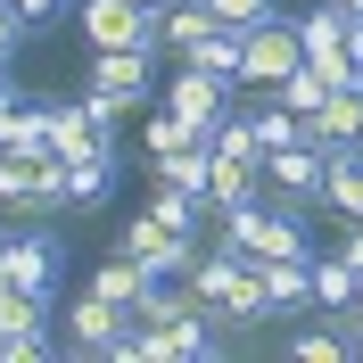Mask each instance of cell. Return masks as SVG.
<instances>
[{"mask_svg":"<svg viewBox=\"0 0 363 363\" xmlns=\"http://www.w3.org/2000/svg\"><path fill=\"white\" fill-rule=\"evenodd\" d=\"M190 289H199V306L215 322H223L231 339H248V330H272V297H264V272H256V256H240V248H199V264H190Z\"/></svg>","mask_w":363,"mask_h":363,"instance_id":"cell-1","label":"cell"},{"mask_svg":"<svg viewBox=\"0 0 363 363\" xmlns=\"http://www.w3.org/2000/svg\"><path fill=\"white\" fill-rule=\"evenodd\" d=\"M0 215H17V223H58V215H74L67 206V165L0 149Z\"/></svg>","mask_w":363,"mask_h":363,"instance_id":"cell-2","label":"cell"},{"mask_svg":"<svg viewBox=\"0 0 363 363\" xmlns=\"http://www.w3.org/2000/svg\"><path fill=\"white\" fill-rule=\"evenodd\" d=\"M0 272H9V289H17V297H42V306H58V281H67V240H58L50 223L9 231V256H0Z\"/></svg>","mask_w":363,"mask_h":363,"instance_id":"cell-3","label":"cell"},{"mask_svg":"<svg viewBox=\"0 0 363 363\" xmlns=\"http://www.w3.org/2000/svg\"><path fill=\"white\" fill-rule=\"evenodd\" d=\"M83 83L108 91V99H124V108L140 116L149 99H157L165 74H157V50H91V58H83Z\"/></svg>","mask_w":363,"mask_h":363,"instance_id":"cell-4","label":"cell"},{"mask_svg":"<svg viewBox=\"0 0 363 363\" xmlns=\"http://www.w3.org/2000/svg\"><path fill=\"white\" fill-rule=\"evenodd\" d=\"M116 248H133L140 264L157 272V281H190V264H199V248H206V240H190V231H174V223H157V215H149V206H140L133 223L116 231Z\"/></svg>","mask_w":363,"mask_h":363,"instance_id":"cell-5","label":"cell"},{"mask_svg":"<svg viewBox=\"0 0 363 363\" xmlns=\"http://www.w3.org/2000/svg\"><path fill=\"white\" fill-rule=\"evenodd\" d=\"M83 50H165L157 42V9L140 0H83Z\"/></svg>","mask_w":363,"mask_h":363,"instance_id":"cell-6","label":"cell"},{"mask_svg":"<svg viewBox=\"0 0 363 363\" xmlns=\"http://www.w3.org/2000/svg\"><path fill=\"white\" fill-rule=\"evenodd\" d=\"M50 314H58V306H42V297H17V289H9V306H0V363L67 355V339L50 330Z\"/></svg>","mask_w":363,"mask_h":363,"instance_id":"cell-7","label":"cell"},{"mask_svg":"<svg viewBox=\"0 0 363 363\" xmlns=\"http://www.w3.org/2000/svg\"><path fill=\"white\" fill-rule=\"evenodd\" d=\"M306 58V42H297V17H264V25H248V50H240V83L248 91H272L281 74Z\"/></svg>","mask_w":363,"mask_h":363,"instance_id":"cell-8","label":"cell"},{"mask_svg":"<svg viewBox=\"0 0 363 363\" xmlns=\"http://www.w3.org/2000/svg\"><path fill=\"white\" fill-rule=\"evenodd\" d=\"M50 157H58V165L116 157V124L91 108V99H67V108H50Z\"/></svg>","mask_w":363,"mask_h":363,"instance_id":"cell-9","label":"cell"},{"mask_svg":"<svg viewBox=\"0 0 363 363\" xmlns=\"http://www.w3.org/2000/svg\"><path fill=\"white\" fill-rule=\"evenodd\" d=\"M124 306L116 297H99V289H83V297H67L58 306V339H67V355H108V339L124 330Z\"/></svg>","mask_w":363,"mask_h":363,"instance_id":"cell-10","label":"cell"},{"mask_svg":"<svg viewBox=\"0 0 363 363\" xmlns=\"http://www.w3.org/2000/svg\"><path fill=\"white\" fill-rule=\"evenodd\" d=\"M264 190L281 206H322V149H314V140L272 149V157H264Z\"/></svg>","mask_w":363,"mask_h":363,"instance_id":"cell-11","label":"cell"},{"mask_svg":"<svg viewBox=\"0 0 363 363\" xmlns=\"http://www.w3.org/2000/svg\"><path fill=\"white\" fill-rule=\"evenodd\" d=\"M306 140H314V149H363V74H347V83L306 116Z\"/></svg>","mask_w":363,"mask_h":363,"instance_id":"cell-12","label":"cell"},{"mask_svg":"<svg viewBox=\"0 0 363 363\" xmlns=\"http://www.w3.org/2000/svg\"><path fill=\"white\" fill-rule=\"evenodd\" d=\"M231 91H240L231 74H206V67H174V74L157 83V99H165L174 116H199V124H215V116L231 108Z\"/></svg>","mask_w":363,"mask_h":363,"instance_id":"cell-13","label":"cell"},{"mask_svg":"<svg viewBox=\"0 0 363 363\" xmlns=\"http://www.w3.org/2000/svg\"><path fill=\"white\" fill-rule=\"evenodd\" d=\"M256 272H264V297L272 314H314V256H256Z\"/></svg>","mask_w":363,"mask_h":363,"instance_id":"cell-14","label":"cell"},{"mask_svg":"<svg viewBox=\"0 0 363 363\" xmlns=\"http://www.w3.org/2000/svg\"><path fill=\"white\" fill-rule=\"evenodd\" d=\"M199 140L215 149V124H199V116H174V108L157 99V108H149V124H140V165H149V157H174V149H199Z\"/></svg>","mask_w":363,"mask_h":363,"instance_id":"cell-15","label":"cell"},{"mask_svg":"<svg viewBox=\"0 0 363 363\" xmlns=\"http://www.w3.org/2000/svg\"><path fill=\"white\" fill-rule=\"evenodd\" d=\"M322 206L339 223L363 215V149H322Z\"/></svg>","mask_w":363,"mask_h":363,"instance_id":"cell-16","label":"cell"},{"mask_svg":"<svg viewBox=\"0 0 363 363\" xmlns=\"http://www.w3.org/2000/svg\"><path fill=\"white\" fill-rule=\"evenodd\" d=\"M149 215H157V223H174V231H190V240H206V215H215V199H206V190H182V182H157V174H149Z\"/></svg>","mask_w":363,"mask_h":363,"instance_id":"cell-17","label":"cell"},{"mask_svg":"<svg viewBox=\"0 0 363 363\" xmlns=\"http://www.w3.org/2000/svg\"><path fill=\"white\" fill-rule=\"evenodd\" d=\"M355 281H363V272L347 264L339 248H314V314L347 322V314H355Z\"/></svg>","mask_w":363,"mask_h":363,"instance_id":"cell-18","label":"cell"},{"mask_svg":"<svg viewBox=\"0 0 363 363\" xmlns=\"http://www.w3.org/2000/svg\"><path fill=\"white\" fill-rule=\"evenodd\" d=\"M215 25H223V17H215V0H165V9H157V42L182 58V50H199Z\"/></svg>","mask_w":363,"mask_h":363,"instance_id":"cell-19","label":"cell"},{"mask_svg":"<svg viewBox=\"0 0 363 363\" xmlns=\"http://www.w3.org/2000/svg\"><path fill=\"white\" fill-rule=\"evenodd\" d=\"M248 256H314V231H306V206H281L272 199L264 231H256V248Z\"/></svg>","mask_w":363,"mask_h":363,"instance_id":"cell-20","label":"cell"},{"mask_svg":"<svg viewBox=\"0 0 363 363\" xmlns=\"http://www.w3.org/2000/svg\"><path fill=\"white\" fill-rule=\"evenodd\" d=\"M281 355H297V363H347V330L330 314H314V322H297L289 339H281Z\"/></svg>","mask_w":363,"mask_h":363,"instance_id":"cell-21","label":"cell"},{"mask_svg":"<svg viewBox=\"0 0 363 363\" xmlns=\"http://www.w3.org/2000/svg\"><path fill=\"white\" fill-rule=\"evenodd\" d=\"M108 199H116V157L67 165V206H74V215H91V206H108Z\"/></svg>","mask_w":363,"mask_h":363,"instance_id":"cell-22","label":"cell"},{"mask_svg":"<svg viewBox=\"0 0 363 363\" xmlns=\"http://www.w3.org/2000/svg\"><path fill=\"white\" fill-rule=\"evenodd\" d=\"M240 50H248V33H240V25H215L199 50H182V67H206V74H231V83H240Z\"/></svg>","mask_w":363,"mask_h":363,"instance_id":"cell-23","label":"cell"},{"mask_svg":"<svg viewBox=\"0 0 363 363\" xmlns=\"http://www.w3.org/2000/svg\"><path fill=\"white\" fill-rule=\"evenodd\" d=\"M149 174L157 182H182V190H206V174H215V149H174V157H149Z\"/></svg>","mask_w":363,"mask_h":363,"instance_id":"cell-24","label":"cell"},{"mask_svg":"<svg viewBox=\"0 0 363 363\" xmlns=\"http://www.w3.org/2000/svg\"><path fill=\"white\" fill-rule=\"evenodd\" d=\"M256 133H264V157H272V149H289V140H306V116H289V108H281V99L264 91V108H256Z\"/></svg>","mask_w":363,"mask_h":363,"instance_id":"cell-25","label":"cell"},{"mask_svg":"<svg viewBox=\"0 0 363 363\" xmlns=\"http://www.w3.org/2000/svg\"><path fill=\"white\" fill-rule=\"evenodd\" d=\"M33 42V25L17 17V0H0V67H17V50Z\"/></svg>","mask_w":363,"mask_h":363,"instance_id":"cell-26","label":"cell"},{"mask_svg":"<svg viewBox=\"0 0 363 363\" xmlns=\"http://www.w3.org/2000/svg\"><path fill=\"white\" fill-rule=\"evenodd\" d=\"M215 17H223V25H240V33H248V25L281 17V0H215Z\"/></svg>","mask_w":363,"mask_h":363,"instance_id":"cell-27","label":"cell"},{"mask_svg":"<svg viewBox=\"0 0 363 363\" xmlns=\"http://www.w3.org/2000/svg\"><path fill=\"white\" fill-rule=\"evenodd\" d=\"M74 9H83V0H17V17L33 25V33H50V25H67Z\"/></svg>","mask_w":363,"mask_h":363,"instance_id":"cell-28","label":"cell"},{"mask_svg":"<svg viewBox=\"0 0 363 363\" xmlns=\"http://www.w3.org/2000/svg\"><path fill=\"white\" fill-rule=\"evenodd\" d=\"M339 256H347V264L363 272V215H355V223H347V240H339Z\"/></svg>","mask_w":363,"mask_h":363,"instance_id":"cell-29","label":"cell"},{"mask_svg":"<svg viewBox=\"0 0 363 363\" xmlns=\"http://www.w3.org/2000/svg\"><path fill=\"white\" fill-rule=\"evenodd\" d=\"M347 67L363 74V17H347Z\"/></svg>","mask_w":363,"mask_h":363,"instance_id":"cell-30","label":"cell"},{"mask_svg":"<svg viewBox=\"0 0 363 363\" xmlns=\"http://www.w3.org/2000/svg\"><path fill=\"white\" fill-rule=\"evenodd\" d=\"M339 9H347V17H363V0H339Z\"/></svg>","mask_w":363,"mask_h":363,"instance_id":"cell-31","label":"cell"},{"mask_svg":"<svg viewBox=\"0 0 363 363\" xmlns=\"http://www.w3.org/2000/svg\"><path fill=\"white\" fill-rule=\"evenodd\" d=\"M0 306H9V272H0Z\"/></svg>","mask_w":363,"mask_h":363,"instance_id":"cell-32","label":"cell"},{"mask_svg":"<svg viewBox=\"0 0 363 363\" xmlns=\"http://www.w3.org/2000/svg\"><path fill=\"white\" fill-rule=\"evenodd\" d=\"M0 256H9V223H0Z\"/></svg>","mask_w":363,"mask_h":363,"instance_id":"cell-33","label":"cell"},{"mask_svg":"<svg viewBox=\"0 0 363 363\" xmlns=\"http://www.w3.org/2000/svg\"><path fill=\"white\" fill-rule=\"evenodd\" d=\"M0 83H17V74H9V67H0Z\"/></svg>","mask_w":363,"mask_h":363,"instance_id":"cell-34","label":"cell"}]
</instances>
